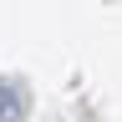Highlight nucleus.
<instances>
[{"label":"nucleus","mask_w":122,"mask_h":122,"mask_svg":"<svg viewBox=\"0 0 122 122\" xmlns=\"http://www.w3.org/2000/svg\"><path fill=\"white\" fill-rule=\"evenodd\" d=\"M0 122H25V92L0 86Z\"/></svg>","instance_id":"f257e3e1"}]
</instances>
